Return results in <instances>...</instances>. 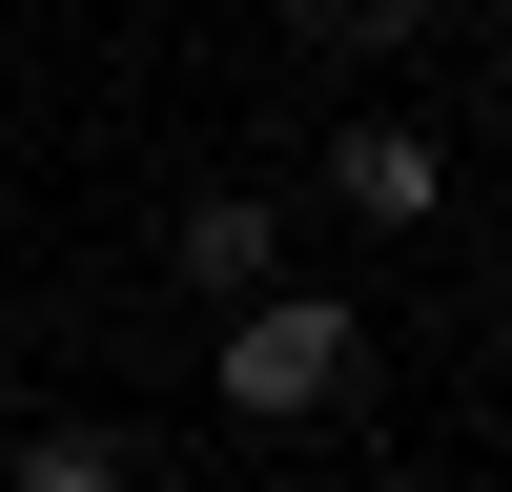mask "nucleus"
<instances>
[{"mask_svg":"<svg viewBox=\"0 0 512 492\" xmlns=\"http://www.w3.org/2000/svg\"><path fill=\"white\" fill-rule=\"evenodd\" d=\"M205 328H226V410H246V431H308V410H349L369 390V308H349V287H246V308H205Z\"/></svg>","mask_w":512,"mask_h":492,"instance_id":"nucleus-1","label":"nucleus"},{"mask_svg":"<svg viewBox=\"0 0 512 492\" xmlns=\"http://www.w3.org/2000/svg\"><path fill=\"white\" fill-rule=\"evenodd\" d=\"M328 205H349V226H431V205H451V144L410 103H349V123H328Z\"/></svg>","mask_w":512,"mask_h":492,"instance_id":"nucleus-2","label":"nucleus"},{"mask_svg":"<svg viewBox=\"0 0 512 492\" xmlns=\"http://www.w3.org/2000/svg\"><path fill=\"white\" fill-rule=\"evenodd\" d=\"M164 267H185V308H246V287L287 267V205H246V185H205L185 226H164Z\"/></svg>","mask_w":512,"mask_h":492,"instance_id":"nucleus-3","label":"nucleus"},{"mask_svg":"<svg viewBox=\"0 0 512 492\" xmlns=\"http://www.w3.org/2000/svg\"><path fill=\"white\" fill-rule=\"evenodd\" d=\"M0 492H144V451H123V431H21Z\"/></svg>","mask_w":512,"mask_h":492,"instance_id":"nucleus-4","label":"nucleus"},{"mask_svg":"<svg viewBox=\"0 0 512 492\" xmlns=\"http://www.w3.org/2000/svg\"><path fill=\"white\" fill-rule=\"evenodd\" d=\"M410 21H431V0H287V41H328V62H390Z\"/></svg>","mask_w":512,"mask_h":492,"instance_id":"nucleus-5","label":"nucleus"}]
</instances>
